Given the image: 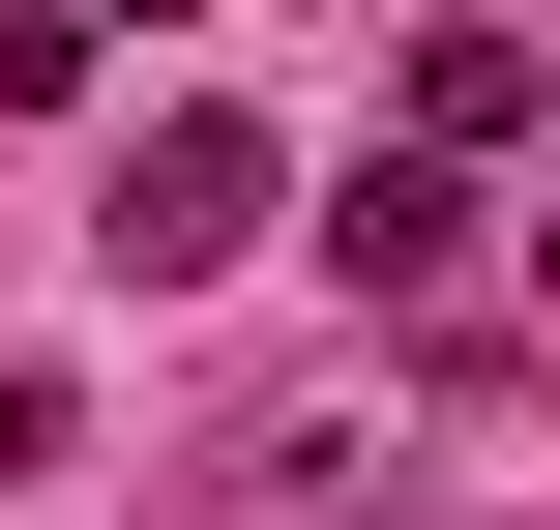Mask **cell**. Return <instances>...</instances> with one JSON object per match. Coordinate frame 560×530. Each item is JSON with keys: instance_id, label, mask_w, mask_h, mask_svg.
I'll return each instance as SVG.
<instances>
[{"instance_id": "2", "label": "cell", "mask_w": 560, "mask_h": 530, "mask_svg": "<svg viewBox=\"0 0 560 530\" xmlns=\"http://www.w3.org/2000/svg\"><path fill=\"white\" fill-rule=\"evenodd\" d=\"M325 266H354V295H443V266H472V177L354 148V177H325Z\"/></svg>"}, {"instance_id": "1", "label": "cell", "mask_w": 560, "mask_h": 530, "mask_svg": "<svg viewBox=\"0 0 560 530\" xmlns=\"http://www.w3.org/2000/svg\"><path fill=\"white\" fill-rule=\"evenodd\" d=\"M89 266H148V295L266 266V118H236V89H148V118H118V207H89Z\"/></svg>"}, {"instance_id": "3", "label": "cell", "mask_w": 560, "mask_h": 530, "mask_svg": "<svg viewBox=\"0 0 560 530\" xmlns=\"http://www.w3.org/2000/svg\"><path fill=\"white\" fill-rule=\"evenodd\" d=\"M384 118H413V177H443V148H502V118H560V59H502V30H413V59H384Z\"/></svg>"}]
</instances>
